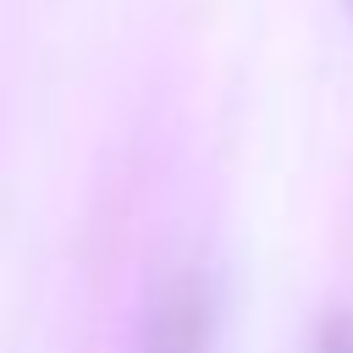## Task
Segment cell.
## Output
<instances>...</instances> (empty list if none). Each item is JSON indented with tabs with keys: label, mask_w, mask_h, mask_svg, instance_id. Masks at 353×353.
<instances>
[{
	"label": "cell",
	"mask_w": 353,
	"mask_h": 353,
	"mask_svg": "<svg viewBox=\"0 0 353 353\" xmlns=\"http://www.w3.org/2000/svg\"><path fill=\"white\" fill-rule=\"evenodd\" d=\"M210 342V314H204V292L199 281H176L149 325V347L143 353H204Z\"/></svg>",
	"instance_id": "obj_1"
},
{
	"label": "cell",
	"mask_w": 353,
	"mask_h": 353,
	"mask_svg": "<svg viewBox=\"0 0 353 353\" xmlns=\"http://www.w3.org/2000/svg\"><path fill=\"white\" fill-rule=\"evenodd\" d=\"M314 353H353V320H331L314 342Z\"/></svg>",
	"instance_id": "obj_2"
},
{
	"label": "cell",
	"mask_w": 353,
	"mask_h": 353,
	"mask_svg": "<svg viewBox=\"0 0 353 353\" xmlns=\"http://www.w3.org/2000/svg\"><path fill=\"white\" fill-rule=\"evenodd\" d=\"M347 6H353V0H347Z\"/></svg>",
	"instance_id": "obj_3"
}]
</instances>
